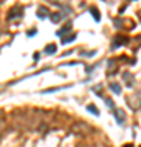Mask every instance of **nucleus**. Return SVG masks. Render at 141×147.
Returning a JSON list of instances; mask_svg holds the SVG:
<instances>
[{"label":"nucleus","mask_w":141,"mask_h":147,"mask_svg":"<svg viewBox=\"0 0 141 147\" xmlns=\"http://www.w3.org/2000/svg\"><path fill=\"white\" fill-rule=\"evenodd\" d=\"M36 34V30H31V31H28V36H35Z\"/></svg>","instance_id":"nucleus-6"},{"label":"nucleus","mask_w":141,"mask_h":147,"mask_svg":"<svg viewBox=\"0 0 141 147\" xmlns=\"http://www.w3.org/2000/svg\"><path fill=\"white\" fill-rule=\"evenodd\" d=\"M44 51H46V54H53V52L57 51V47H56V44H48Z\"/></svg>","instance_id":"nucleus-1"},{"label":"nucleus","mask_w":141,"mask_h":147,"mask_svg":"<svg viewBox=\"0 0 141 147\" xmlns=\"http://www.w3.org/2000/svg\"><path fill=\"white\" fill-rule=\"evenodd\" d=\"M90 13H92V16H94L97 21H100V13H98L97 8H90Z\"/></svg>","instance_id":"nucleus-2"},{"label":"nucleus","mask_w":141,"mask_h":147,"mask_svg":"<svg viewBox=\"0 0 141 147\" xmlns=\"http://www.w3.org/2000/svg\"><path fill=\"white\" fill-rule=\"evenodd\" d=\"M110 88H112L113 93H116V95L120 93V85H118V83H110Z\"/></svg>","instance_id":"nucleus-5"},{"label":"nucleus","mask_w":141,"mask_h":147,"mask_svg":"<svg viewBox=\"0 0 141 147\" xmlns=\"http://www.w3.org/2000/svg\"><path fill=\"white\" fill-rule=\"evenodd\" d=\"M75 39V34H71V36H66L63 38V44H67V43H72V41Z\"/></svg>","instance_id":"nucleus-4"},{"label":"nucleus","mask_w":141,"mask_h":147,"mask_svg":"<svg viewBox=\"0 0 141 147\" xmlns=\"http://www.w3.org/2000/svg\"><path fill=\"white\" fill-rule=\"evenodd\" d=\"M87 110L90 111L92 114H95V116H98V114H100V111H98V108H95V106H92V105H89L87 106Z\"/></svg>","instance_id":"nucleus-3"}]
</instances>
